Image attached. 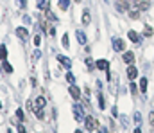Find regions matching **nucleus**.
Wrapping results in <instances>:
<instances>
[{"instance_id":"cd10ccee","label":"nucleus","mask_w":154,"mask_h":133,"mask_svg":"<svg viewBox=\"0 0 154 133\" xmlns=\"http://www.w3.org/2000/svg\"><path fill=\"white\" fill-rule=\"evenodd\" d=\"M18 2V7L20 9H25V5H27V0H16Z\"/></svg>"},{"instance_id":"1a4fd4ad","label":"nucleus","mask_w":154,"mask_h":133,"mask_svg":"<svg viewBox=\"0 0 154 133\" xmlns=\"http://www.w3.org/2000/svg\"><path fill=\"white\" fill-rule=\"evenodd\" d=\"M57 61H59L65 68H70V67H72V61H70L66 56H57Z\"/></svg>"},{"instance_id":"20e7f679","label":"nucleus","mask_w":154,"mask_h":133,"mask_svg":"<svg viewBox=\"0 0 154 133\" xmlns=\"http://www.w3.org/2000/svg\"><path fill=\"white\" fill-rule=\"evenodd\" d=\"M113 47H115V50H118V52H124L125 50V42L120 40V38H115L113 40Z\"/></svg>"},{"instance_id":"5701e85b","label":"nucleus","mask_w":154,"mask_h":133,"mask_svg":"<svg viewBox=\"0 0 154 133\" xmlns=\"http://www.w3.org/2000/svg\"><path fill=\"white\" fill-rule=\"evenodd\" d=\"M39 9H48V2L47 0H39Z\"/></svg>"},{"instance_id":"9b49d317","label":"nucleus","mask_w":154,"mask_h":133,"mask_svg":"<svg viewBox=\"0 0 154 133\" xmlns=\"http://www.w3.org/2000/svg\"><path fill=\"white\" fill-rule=\"evenodd\" d=\"M127 38H129L133 43H138V42H140V34H138L136 31H129V33H127Z\"/></svg>"},{"instance_id":"c756f323","label":"nucleus","mask_w":154,"mask_h":133,"mask_svg":"<svg viewBox=\"0 0 154 133\" xmlns=\"http://www.w3.org/2000/svg\"><path fill=\"white\" fill-rule=\"evenodd\" d=\"M149 122H151V126L154 128V112H151V113H149Z\"/></svg>"},{"instance_id":"c9c22d12","label":"nucleus","mask_w":154,"mask_h":133,"mask_svg":"<svg viewBox=\"0 0 154 133\" xmlns=\"http://www.w3.org/2000/svg\"><path fill=\"white\" fill-rule=\"evenodd\" d=\"M134 133H142V130H140V128H136V130H134Z\"/></svg>"},{"instance_id":"4be33fe9","label":"nucleus","mask_w":154,"mask_h":133,"mask_svg":"<svg viewBox=\"0 0 154 133\" xmlns=\"http://www.w3.org/2000/svg\"><path fill=\"white\" fill-rule=\"evenodd\" d=\"M68 4H70V0H59V7H61V9H66Z\"/></svg>"},{"instance_id":"473e14b6","label":"nucleus","mask_w":154,"mask_h":133,"mask_svg":"<svg viewBox=\"0 0 154 133\" xmlns=\"http://www.w3.org/2000/svg\"><path fill=\"white\" fill-rule=\"evenodd\" d=\"M39 43H41V36H34V45L38 47Z\"/></svg>"},{"instance_id":"f704fd0d","label":"nucleus","mask_w":154,"mask_h":133,"mask_svg":"<svg viewBox=\"0 0 154 133\" xmlns=\"http://www.w3.org/2000/svg\"><path fill=\"white\" fill-rule=\"evenodd\" d=\"M90 133H102L100 130H97V128H93V130H90Z\"/></svg>"},{"instance_id":"dca6fc26","label":"nucleus","mask_w":154,"mask_h":133,"mask_svg":"<svg viewBox=\"0 0 154 133\" xmlns=\"http://www.w3.org/2000/svg\"><path fill=\"white\" fill-rule=\"evenodd\" d=\"M7 58V49H5V45H0V61H4Z\"/></svg>"},{"instance_id":"7ed1b4c3","label":"nucleus","mask_w":154,"mask_h":133,"mask_svg":"<svg viewBox=\"0 0 154 133\" xmlns=\"http://www.w3.org/2000/svg\"><path fill=\"white\" fill-rule=\"evenodd\" d=\"M95 67L99 68V70H109V61L108 59H99V61H95Z\"/></svg>"},{"instance_id":"2f4dec72","label":"nucleus","mask_w":154,"mask_h":133,"mask_svg":"<svg viewBox=\"0 0 154 133\" xmlns=\"http://www.w3.org/2000/svg\"><path fill=\"white\" fill-rule=\"evenodd\" d=\"M16 117H18L20 121H23V112H22V110H16Z\"/></svg>"},{"instance_id":"f3484780","label":"nucleus","mask_w":154,"mask_h":133,"mask_svg":"<svg viewBox=\"0 0 154 133\" xmlns=\"http://www.w3.org/2000/svg\"><path fill=\"white\" fill-rule=\"evenodd\" d=\"M152 27H151V25H145V27H143V36H145V38H149V36H152Z\"/></svg>"},{"instance_id":"7c9ffc66","label":"nucleus","mask_w":154,"mask_h":133,"mask_svg":"<svg viewBox=\"0 0 154 133\" xmlns=\"http://www.w3.org/2000/svg\"><path fill=\"white\" fill-rule=\"evenodd\" d=\"M39 56H41V52H39L38 49H36V50H34V54H32V59H34V61H36V59H38Z\"/></svg>"},{"instance_id":"ddd939ff","label":"nucleus","mask_w":154,"mask_h":133,"mask_svg":"<svg viewBox=\"0 0 154 133\" xmlns=\"http://www.w3.org/2000/svg\"><path fill=\"white\" fill-rule=\"evenodd\" d=\"M0 68H4V72H7V74H11V72H13L11 63H7L5 59H4V61H0Z\"/></svg>"},{"instance_id":"a211bd4d","label":"nucleus","mask_w":154,"mask_h":133,"mask_svg":"<svg viewBox=\"0 0 154 133\" xmlns=\"http://www.w3.org/2000/svg\"><path fill=\"white\" fill-rule=\"evenodd\" d=\"M147 85H149V83H147V79H145V78H142V79H140V90H142L143 93L147 92Z\"/></svg>"},{"instance_id":"423d86ee","label":"nucleus","mask_w":154,"mask_h":133,"mask_svg":"<svg viewBox=\"0 0 154 133\" xmlns=\"http://www.w3.org/2000/svg\"><path fill=\"white\" fill-rule=\"evenodd\" d=\"M122 59H124L127 65H133V61H134V54H133V52H127V50H124V54H122Z\"/></svg>"},{"instance_id":"a878e982","label":"nucleus","mask_w":154,"mask_h":133,"mask_svg":"<svg viewBox=\"0 0 154 133\" xmlns=\"http://www.w3.org/2000/svg\"><path fill=\"white\" fill-rule=\"evenodd\" d=\"M36 117H38V119H43V117H45V113H43V108H36Z\"/></svg>"},{"instance_id":"f257e3e1","label":"nucleus","mask_w":154,"mask_h":133,"mask_svg":"<svg viewBox=\"0 0 154 133\" xmlns=\"http://www.w3.org/2000/svg\"><path fill=\"white\" fill-rule=\"evenodd\" d=\"M74 115H75V119L79 121V122L86 119V115H84V110H82V106H81V104H74Z\"/></svg>"},{"instance_id":"39448f33","label":"nucleus","mask_w":154,"mask_h":133,"mask_svg":"<svg viewBox=\"0 0 154 133\" xmlns=\"http://www.w3.org/2000/svg\"><path fill=\"white\" fill-rule=\"evenodd\" d=\"M115 5H116V11H120V13H124V11L129 9V4L125 0H115Z\"/></svg>"},{"instance_id":"9d476101","label":"nucleus","mask_w":154,"mask_h":133,"mask_svg":"<svg viewBox=\"0 0 154 133\" xmlns=\"http://www.w3.org/2000/svg\"><path fill=\"white\" fill-rule=\"evenodd\" d=\"M84 122H86V128H88V130H93V128H97V121H95L93 117H90V115L84 119Z\"/></svg>"},{"instance_id":"72a5a7b5","label":"nucleus","mask_w":154,"mask_h":133,"mask_svg":"<svg viewBox=\"0 0 154 133\" xmlns=\"http://www.w3.org/2000/svg\"><path fill=\"white\" fill-rule=\"evenodd\" d=\"M18 133H25V128H23V124H18Z\"/></svg>"},{"instance_id":"4468645a","label":"nucleus","mask_w":154,"mask_h":133,"mask_svg":"<svg viewBox=\"0 0 154 133\" xmlns=\"http://www.w3.org/2000/svg\"><path fill=\"white\" fill-rule=\"evenodd\" d=\"M90 22H91V16H90V11H88V9H84V11H82V24H84V25H88Z\"/></svg>"},{"instance_id":"f8f14e48","label":"nucleus","mask_w":154,"mask_h":133,"mask_svg":"<svg viewBox=\"0 0 154 133\" xmlns=\"http://www.w3.org/2000/svg\"><path fill=\"white\" fill-rule=\"evenodd\" d=\"M70 95H72V99H79V97H81V90L77 88L75 85H72V87H70Z\"/></svg>"},{"instance_id":"b1692460","label":"nucleus","mask_w":154,"mask_h":133,"mask_svg":"<svg viewBox=\"0 0 154 133\" xmlns=\"http://www.w3.org/2000/svg\"><path fill=\"white\" fill-rule=\"evenodd\" d=\"M68 45H70V42H68V34H63V47L68 49Z\"/></svg>"},{"instance_id":"f03ea898","label":"nucleus","mask_w":154,"mask_h":133,"mask_svg":"<svg viewBox=\"0 0 154 133\" xmlns=\"http://www.w3.org/2000/svg\"><path fill=\"white\" fill-rule=\"evenodd\" d=\"M149 4H151V0H133L131 7H133V5H136L140 11H145V9H149Z\"/></svg>"},{"instance_id":"0eeeda50","label":"nucleus","mask_w":154,"mask_h":133,"mask_svg":"<svg viewBox=\"0 0 154 133\" xmlns=\"http://www.w3.org/2000/svg\"><path fill=\"white\" fill-rule=\"evenodd\" d=\"M136 76H138V70H136V67L129 65V67H127V78L133 81V79H136Z\"/></svg>"},{"instance_id":"ea45409f","label":"nucleus","mask_w":154,"mask_h":133,"mask_svg":"<svg viewBox=\"0 0 154 133\" xmlns=\"http://www.w3.org/2000/svg\"><path fill=\"white\" fill-rule=\"evenodd\" d=\"M0 106H2V103H0Z\"/></svg>"},{"instance_id":"2eb2a0df","label":"nucleus","mask_w":154,"mask_h":133,"mask_svg":"<svg viewBox=\"0 0 154 133\" xmlns=\"http://www.w3.org/2000/svg\"><path fill=\"white\" fill-rule=\"evenodd\" d=\"M75 34H77V42H79V43H81V45L86 43V34H84L82 31H77Z\"/></svg>"},{"instance_id":"aec40b11","label":"nucleus","mask_w":154,"mask_h":133,"mask_svg":"<svg viewBox=\"0 0 154 133\" xmlns=\"http://www.w3.org/2000/svg\"><path fill=\"white\" fill-rule=\"evenodd\" d=\"M45 14H47V18H48V20H52V22H56V20H57V18H56V14H54L50 9H45Z\"/></svg>"},{"instance_id":"58836bf2","label":"nucleus","mask_w":154,"mask_h":133,"mask_svg":"<svg viewBox=\"0 0 154 133\" xmlns=\"http://www.w3.org/2000/svg\"><path fill=\"white\" fill-rule=\"evenodd\" d=\"M74 2H81V0H74Z\"/></svg>"},{"instance_id":"393cba45","label":"nucleus","mask_w":154,"mask_h":133,"mask_svg":"<svg viewBox=\"0 0 154 133\" xmlns=\"http://www.w3.org/2000/svg\"><path fill=\"white\" fill-rule=\"evenodd\" d=\"M86 67H88V70H93L95 67H93V61L90 59V58H86Z\"/></svg>"},{"instance_id":"e433bc0d","label":"nucleus","mask_w":154,"mask_h":133,"mask_svg":"<svg viewBox=\"0 0 154 133\" xmlns=\"http://www.w3.org/2000/svg\"><path fill=\"white\" fill-rule=\"evenodd\" d=\"M75 133H82V131H81V130H75Z\"/></svg>"},{"instance_id":"6e6552de","label":"nucleus","mask_w":154,"mask_h":133,"mask_svg":"<svg viewBox=\"0 0 154 133\" xmlns=\"http://www.w3.org/2000/svg\"><path fill=\"white\" fill-rule=\"evenodd\" d=\"M16 36H20L22 40H27V38H29V31H27L25 27H18V29H16Z\"/></svg>"},{"instance_id":"4c0bfd02","label":"nucleus","mask_w":154,"mask_h":133,"mask_svg":"<svg viewBox=\"0 0 154 133\" xmlns=\"http://www.w3.org/2000/svg\"><path fill=\"white\" fill-rule=\"evenodd\" d=\"M100 131H102V133H108V131H106V130H100Z\"/></svg>"},{"instance_id":"6ab92c4d","label":"nucleus","mask_w":154,"mask_h":133,"mask_svg":"<svg viewBox=\"0 0 154 133\" xmlns=\"http://www.w3.org/2000/svg\"><path fill=\"white\" fill-rule=\"evenodd\" d=\"M45 103H47V101H45V97H41V95H39L38 99H36V108H45Z\"/></svg>"},{"instance_id":"bb28decb","label":"nucleus","mask_w":154,"mask_h":133,"mask_svg":"<svg viewBox=\"0 0 154 133\" xmlns=\"http://www.w3.org/2000/svg\"><path fill=\"white\" fill-rule=\"evenodd\" d=\"M66 81H68L70 85H74V81H75V79H74V76H72V72H68V74H66Z\"/></svg>"},{"instance_id":"412c9836","label":"nucleus","mask_w":154,"mask_h":133,"mask_svg":"<svg viewBox=\"0 0 154 133\" xmlns=\"http://www.w3.org/2000/svg\"><path fill=\"white\" fill-rule=\"evenodd\" d=\"M99 106H100V110H104V106H106V101H104L102 93H99Z\"/></svg>"},{"instance_id":"c85d7f7f","label":"nucleus","mask_w":154,"mask_h":133,"mask_svg":"<svg viewBox=\"0 0 154 133\" xmlns=\"http://www.w3.org/2000/svg\"><path fill=\"white\" fill-rule=\"evenodd\" d=\"M134 122L136 124H142V115L140 113H134Z\"/></svg>"}]
</instances>
